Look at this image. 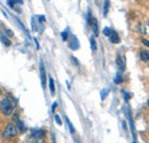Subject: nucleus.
Masks as SVG:
<instances>
[{"label":"nucleus","mask_w":149,"mask_h":143,"mask_svg":"<svg viewBox=\"0 0 149 143\" xmlns=\"http://www.w3.org/2000/svg\"><path fill=\"white\" fill-rule=\"evenodd\" d=\"M0 108L5 116H11L15 108V102L11 97H4L0 102Z\"/></svg>","instance_id":"nucleus-1"},{"label":"nucleus","mask_w":149,"mask_h":143,"mask_svg":"<svg viewBox=\"0 0 149 143\" xmlns=\"http://www.w3.org/2000/svg\"><path fill=\"white\" fill-rule=\"evenodd\" d=\"M17 135V128L14 124H8L5 128V132H4V138L6 140H11L13 137H15Z\"/></svg>","instance_id":"nucleus-2"},{"label":"nucleus","mask_w":149,"mask_h":143,"mask_svg":"<svg viewBox=\"0 0 149 143\" xmlns=\"http://www.w3.org/2000/svg\"><path fill=\"white\" fill-rule=\"evenodd\" d=\"M39 70H40V79H41V86H43V88L45 89V87H46V71H45V66H44V63H43V61H40V64H39Z\"/></svg>","instance_id":"nucleus-3"},{"label":"nucleus","mask_w":149,"mask_h":143,"mask_svg":"<svg viewBox=\"0 0 149 143\" xmlns=\"http://www.w3.org/2000/svg\"><path fill=\"white\" fill-rule=\"evenodd\" d=\"M69 48H71L72 50H76L79 48V42H78V39L76 36L71 34L70 36V42H69Z\"/></svg>","instance_id":"nucleus-4"},{"label":"nucleus","mask_w":149,"mask_h":143,"mask_svg":"<svg viewBox=\"0 0 149 143\" xmlns=\"http://www.w3.org/2000/svg\"><path fill=\"white\" fill-rule=\"evenodd\" d=\"M116 64H117V66H118L119 72L122 73L123 71L125 70V58H124V56L118 55V56H117V58H116Z\"/></svg>","instance_id":"nucleus-5"},{"label":"nucleus","mask_w":149,"mask_h":143,"mask_svg":"<svg viewBox=\"0 0 149 143\" xmlns=\"http://www.w3.org/2000/svg\"><path fill=\"white\" fill-rule=\"evenodd\" d=\"M88 23H90V25H91V28H92V30H93L94 34H95V36H98V34H99L98 20H96V19H94V17H90V19H88Z\"/></svg>","instance_id":"nucleus-6"},{"label":"nucleus","mask_w":149,"mask_h":143,"mask_svg":"<svg viewBox=\"0 0 149 143\" xmlns=\"http://www.w3.org/2000/svg\"><path fill=\"white\" fill-rule=\"evenodd\" d=\"M109 40H110V42H112V44H119V42H120V38H119V36L117 34V32H115V31H112L111 34L109 36Z\"/></svg>","instance_id":"nucleus-7"},{"label":"nucleus","mask_w":149,"mask_h":143,"mask_svg":"<svg viewBox=\"0 0 149 143\" xmlns=\"http://www.w3.org/2000/svg\"><path fill=\"white\" fill-rule=\"evenodd\" d=\"M140 58L143 62H149V52L146 50V49L140 50Z\"/></svg>","instance_id":"nucleus-8"},{"label":"nucleus","mask_w":149,"mask_h":143,"mask_svg":"<svg viewBox=\"0 0 149 143\" xmlns=\"http://www.w3.org/2000/svg\"><path fill=\"white\" fill-rule=\"evenodd\" d=\"M0 40H1V42L5 44L6 46H11V40H9L5 34H3L1 32H0Z\"/></svg>","instance_id":"nucleus-9"},{"label":"nucleus","mask_w":149,"mask_h":143,"mask_svg":"<svg viewBox=\"0 0 149 143\" xmlns=\"http://www.w3.org/2000/svg\"><path fill=\"white\" fill-rule=\"evenodd\" d=\"M49 91H51L52 95L55 94V85H54V80H53L52 77H49Z\"/></svg>","instance_id":"nucleus-10"},{"label":"nucleus","mask_w":149,"mask_h":143,"mask_svg":"<svg viewBox=\"0 0 149 143\" xmlns=\"http://www.w3.org/2000/svg\"><path fill=\"white\" fill-rule=\"evenodd\" d=\"M90 41H91V48H92V50H93V52H96V41H95V38H94V37H91Z\"/></svg>","instance_id":"nucleus-11"},{"label":"nucleus","mask_w":149,"mask_h":143,"mask_svg":"<svg viewBox=\"0 0 149 143\" xmlns=\"http://www.w3.org/2000/svg\"><path fill=\"white\" fill-rule=\"evenodd\" d=\"M109 0H104V6H103V15L106 16L108 14V11H109Z\"/></svg>","instance_id":"nucleus-12"},{"label":"nucleus","mask_w":149,"mask_h":143,"mask_svg":"<svg viewBox=\"0 0 149 143\" xmlns=\"http://www.w3.org/2000/svg\"><path fill=\"white\" fill-rule=\"evenodd\" d=\"M114 81H115V84H120V83H123V77H122V73H120V72H118V73L116 75Z\"/></svg>","instance_id":"nucleus-13"},{"label":"nucleus","mask_w":149,"mask_h":143,"mask_svg":"<svg viewBox=\"0 0 149 143\" xmlns=\"http://www.w3.org/2000/svg\"><path fill=\"white\" fill-rule=\"evenodd\" d=\"M109 94V88H104L101 91V100H104Z\"/></svg>","instance_id":"nucleus-14"},{"label":"nucleus","mask_w":149,"mask_h":143,"mask_svg":"<svg viewBox=\"0 0 149 143\" xmlns=\"http://www.w3.org/2000/svg\"><path fill=\"white\" fill-rule=\"evenodd\" d=\"M17 127H19L20 132H24V130H25V128H24V124H23V121H21L20 119H17Z\"/></svg>","instance_id":"nucleus-15"},{"label":"nucleus","mask_w":149,"mask_h":143,"mask_svg":"<svg viewBox=\"0 0 149 143\" xmlns=\"http://www.w3.org/2000/svg\"><path fill=\"white\" fill-rule=\"evenodd\" d=\"M102 32H103V34H104L106 37H109V36L111 34V32H112V30H111V29H109V28H104Z\"/></svg>","instance_id":"nucleus-16"},{"label":"nucleus","mask_w":149,"mask_h":143,"mask_svg":"<svg viewBox=\"0 0 149 143\" xmlns=\"http://www.w3.org/2000/svg\"><path fill=\"white\" fill-rule=\"evenodd\" d=\"M65 120H67V122H68V126H69V129H70V132H71V133L73 134V133H74V128H73V126H72L71 121L69 120V118H68V117L65 118Z\"/></svg>","instance_id":"nucleus-17"},{"label":"nucleus","mask_w":149,"mask_h":143,"mask_svg":"<svg viewBox=\"0 0 149 143\" xmlns=\"http://www.w3.org/2000/svg\"><path fill=\"white\" fill-rule=\"evenodd\" d=\"M61 37H62V39L65 41L67 39H68V37H69V32H68V30H65V31H63L62 33H61Z\"/></svg>","instance_id":"nucleus-18"},{"label":"nucleus","mask_w":149,"mask_h":143,"mask_svg":"<svg viewBox=\"0 0 149 143\" xmlns=\"http://www.w3.org/2000/svg\"><path fill=\"white\" fill-rule=\"evenodd\" d=\"M54 118H55V121H56V124H57V125H62V120H61V118H60V116H59V115H55V116H54Z\"/></svg>","instance_id":"nucleus-19"},{"label":"nucleus","mask_w":149,"mask_h":143,"mask_svg":"<svg viewBox=\"0 0 149 143\" xmlns=\"http://www.w3.org/2000/svg\"><path fill=\"white\" fill-rule=\"evenodd\" d=\"M7 3H8V6H9L11 8H13L14 5H15V1H14V0H7Z\"/></svg>","instance_id":"nucleus-20"},{"label":"nucleus","mask_w":149,"mask_h":143,"mask_svg":"<svg viewBox=\"0 0 149 143\" xmlns=\"http://www.w3.org/2000/svg\"><path fill=\"white\" fill-rule=\"evenodd\" d=\"M71 60H72V62H73V64H74V65H78V64H79V63H78V60H77L76 57H73V56H72V57H71Z\"/></svg>","instance_id":"nucleus-21"},{"label":"nucleus","mask_w":149,"mask_h":143,"mask_svg":"<svg viewBox=\"0 0 149 143\" xmlns=\"http://www.w3.org/2000/svg\"><path fill=\"white\" fill-rule=\"evenodd\" d=\"M56 107H57V103H56V102H54V103H53V105H52V112H54V111H55Z\"/></svg>","instance_id":"nucleus-22"},{"label":"nucleus","mask_w":149,"mask_h":143,"mask_svg":"<svg viewBox=\"0 0 149 143\" xmlns=\"http://www.w3.org/2000/svg\"><path fill=\"white\" fill-rule=\"evenodd\" d=\"M142 44L149 47V40H147V39H142Z\"/></svg>","instance_id":"nucleus-23"},{"label":"nucleus","mask_w":149,"mask_h":143,"mask_svg":"<svg viewBox=\"0 0 149 143\" xmlns=\"http://www.w3.org/2000/svg\"><path fill=\"white\" fill-rule=\"evenodd\" d=\"M6 32H7V36H9V37H12V36L14 34V33H13V32H12L9 29H6Z\"/></svg>","instance_id":"nucleus-24"},{"label":"nucleus","mask_w":149,"mask_h":143,"mask_svg":"<svg viewBox=\"0 0 149 143\" xmlns=\"http://www.w3.org/2000/svg\"><path fill=\"white\" fill-rule=\"evenodd\" d=\"M123 94L125 95V100H128V99H130V94H127V93H125V92H123Z\"/></svg>","instance_id":"nucleus-25"},{"label":"nucleus","mask_w":149,"mask_h":143,"mask_svg":"<svg viewBox=\"0 0 149 143\" xmlns=\"http://www.w3.org/2000/svg\"><path fill=\"white\" fill-rule=\"evenodd\" d=\"M14 1H15V3H17V4H20V5H21V4H23V1H24V0H14Z\"/></svg>","instance_id":"nucleus-26"},{"label":"nucleus","mask_w":149,"mask_h":143,"mask_svg":"<svg viewBox=\"0 0 149 143\" xmlns=\"http://www.w3.org/2000/svg\"><path fill=\"white\" fill-rule=\"evenodd\" d=\"M148 104H149V101H148Z\"/></svg>","instance_id":"nucleus-27"},{"label":"nucleus","mask_w":149,"mask_h":143,"mask_svg":"<svg viewBox=\"0 0 149 143\" xmlns=\"http://www.w3.org/2000/svg\"><path fill=\"white\" fill-rule=\"evenodd\" d=\"M148 24H149V23H148Z\"/></svg>","instance_id":"nucleus-28"}]
</instances>
